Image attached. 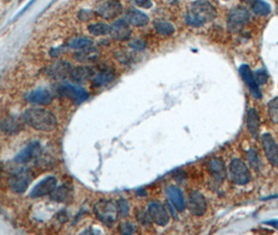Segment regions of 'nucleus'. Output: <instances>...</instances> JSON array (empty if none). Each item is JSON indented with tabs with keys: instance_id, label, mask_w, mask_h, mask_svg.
<instances>
[{
	"instance_id": "20e7f679",
	"label": "nucleus",
	"mask_w": 278,
	"mask_h": 235,
	"mask_svg": "<svg viewBox=\"0 0 278 235\" xmlns=\"http://www.w3.org/2000/svg\"><path fill=\"white\" fill-rule=\"evenodd\" d=\"M229 177L236 185H246L251 180V172L244 161L233 159L229 164Z\"/></svg>"
},
{
	"instance_id": "cd10ccee",
	"label": "nucleus",
	"mask_w": 278,
	"mask_h": 235,
	"mask_svg": "<svg viewBox=\"0 0 278 235\" xmlns=\"http://www.w3.org/2000/svg\"><path fill=\"white\" fill-rule=\"evenodd\" d=\"M93 45V41L91 39H89L87 37H76L72 40H70V42L68 43V46L72 48V50H85V48L91 47Z\"/></svg>"
},
{
	"instance_id": "4c0bfd02",
	"label": "nucleus",
	"mask_w": 278,
	"mask_h": 235,
	"mask_svg": "<svg viewBox=\"0 0 278 235\" xmlns=\"http://www.w3.org/2000/svg\"><path fill=\"white\" fill-rule=\"evenodd\" d=\"M130 46L135 50H142L145 47V43L141 40H134L130 43Z\"/></svg>"
},
{
	"instance_id": "72a5a7b5",
	"label": "nucleus",
	"mask_w": 278,
	"mask_h": 235,
	"mask_svg": "<svg viewBox=\"0 0 278 235\" xmlns=\"http://www.w3.org/2000/svg\"><path fill=\"white\" fill-rule=\"evenodd\" d=\"M248 159L252 167L254 168V169L259 170L261 168V160L259 159V156H257L256 151L254 150H250L248 151Z\"/></svg>"
},
{
	"instance_id": "dca6fc26",
	"label": "nucleus",
	"mask_w": 278,
	"mask_h": 235,
	"mask_svg": "<svg viewBox=\"0 0 278 235\" xmlns=\"http://www.w3.org/2000/svg\"><path fill=\"white\" fill-rule=\"evenodd\" d=\"M131 27L130 24L124 19L116 20V21L111 25L110 34L114 40L117 41H127L131 37Z\"/></svg>"
},
{
	"instance_id": "a19ab883",
	"label": "nucleus",
	"mask_w": 278,
	"mask_h": 235,
	"mask_svg": "<svg viewBox=\"0 0 278 235\" xmlns=\"http://www.w3.org/2000/svg\"><path fill=\"white\" fill-rule=\"evenodd\" d=\"M242 1H244V2H250V1H252V0H242Z\"/></svg>"
},
{
	"instance_id": "bb28decb",
	"label": "nucleus",
	"mask_w": 278,
	"mask_h": 235,
	"mask_svg": "<svg viewBox=\"0 0 278 235\" xmlns=\"http://www.w3.org/2000/svg\"><path fill=\"white\" fill-rule=\"evenodd\" d=\"M89 33L93 34L96 37H103L109 34L111 32V25L104 23V22H97V23H92L88 26Z\"/></svg>"
},
{
	"instance_id": "1a4fd4ad",
	"label": "nucleus",
	"mask_w": 278,
	"mask_h": 235,
	"mask_svg": "<svg viewBox=\"0 0 278 235\" xmlns=\"http://www.w3.org/2000/svg\"><path fill=\"white\" fill-rule=\"evenodd\" d=\"M148 212L152 223L158 226H166L170 222V214L165 207L158 202H151L148 206Z\"/></svg>"
},
{
	"instance_id": "412c9836",
	"label": "nucleus",
	"mask_w": 278,
	"mask_h": 235,
	"mask_svg": "<svg viewBox=\"0 0 278 235\" xmlns=\"http://www.w3.org/2000/svg\"><path fill=\"white\" fill-rule=\"evenodd\" d=\"M101 57V52L97 48H94L93 46L85 48V50H78L74 54L73 58L75 61L80 62L83 64H89V63H94V62L99 61Z\"/></svg>"
},
{
	"instance_id": "c9c22d12",
	"label": "nucleus",
	"mask_w": 278,
	"mask_h": 235,
	"mask_svg": "<svg viewBox=\"0 0 278 235\" xmlns=\"http://www.w3.org/2000/svg\"><path fill=\"white\" fill-rule=\"evenodd\" d=\"M254 78H255L257 84L263 85V84H266L268 81V74L266 73L265 70H257L254 74Z\"/></svg>"
},
{
	"instance_id": "f03ea898",
	"label": "nucleus",
	"mask_w": 278,
	"mask_h": 235,
	"mask_svg": "<svg viewBox=\"0 0 278 235\" xmlns=\"http://www.w3.org/2000/svg\"><path fill=\"white\" fill-rule=\"evenodd\" d=\"M217 17V10L208 0H197L194 1L185 15L187 24L193 27L203 26L211 22Z\"/></svg>"
},
{
	"instance_id": "9b49d317",
	"label": "nucleus",
	"mask_w": 278,
	"mask_h": 235,
	"mask_svg": "<svg viewBox=\"0 0 278 235\" xmlns=\"http://www.w3.org/2000/svg\"><path fill=\"white\" fill-rule=\"evenodd\" d=\"M73 66L66 61L54 62L47 68V74L54 80H65L71 74Z\"/></svg>"
},
{
	"instance_id": "c85d7f7f",
	"label": "nucleus",
	"mask_w": 278,
	"mask_h": 235,
	"mask_svg": "<svg viewBox=\"0 0 278 235\" xmlns=\"http://www.w3.org/2000/svg\"><path fill=\"white\" fill-rule=\"evenodd\" d=\"M252 11L255 15L267 16L271 12V6L263 0H254L252 3Z\"/></svg>"
},
{
	"instance_id": "b1692460",
	"label": "nucleus",
	"mask_w": 278,
	"mask_h": 235,
	"mask_svg": "<svg viewBox=\"0 0 278 235\" xmlns=\"http://www.w3.org/2000/svg\"><path fill=\"white\" fill-rule=\"evenodd\" d=\"M247 127L250 134H251L255 139H257L260 136L261 131V118L259 113H257L254 108L249 109L247 113Z\"/></svg>"
},
{
	"instance_id": "393cba45",
	"label": "nucleus",
	"mask_w": 278,
	"mask_h": 235,
	"mask_svg": "<svg viewBox=\"0 0 278 235\" xmlns=\"http://www.w3.org/2000/svg\"><path fill=\"white\" fill-rule=\"evenodd\" d=\"M0 130L5 134L15 135L22 130V124L15 117L9 116L0 121Z\"/></svg>"
},
{
	"instance_id": "4468645a",
	"label": "nucleus",
	"mask_w": 278,
	"mask_h": 235,
	"mask_svg": "<svg viewBox=\"0 0 278 235\" xmlns=\"http://www.w3.org/2000/svg\"><path fill=\"white\" fill-rule=\"evenodd\" d=\"M58 185V180L54 177H47L39 182L32 190L31 196L33 198H41L51 196V193L55 189Z\"/></svg>"
},
{
	"instance_id": "ddd939ff",
	"label": "nucleus",
	"mask_w": 278,
	"mask_h": 235,
	"mask_svg": "<svg viewBox=\"0 0 278 235\" xmlns=\"http://www.w3.org/2000/svg\"><path fill=\"white\" fill-rule=\"evenodd\" d=\"M208 171H209L210 176L212 177V180L217 185H221L223 183L227 176V170L224 161L220 158H213L208 162Z\"/></svg>"
},
{
	"instance_id": "7ed1b4c3",
	"label": "nucleus",
	"mask_w": 278,
	"mask_h": 235,
	"mask_svg": "<svg viewBox=\"0 0 278 235\" xmlns=\"http://www.w3.org/2000/svg\"><path fill=\"white\" fill-rule=\"evenodd\" d=\"M93 212L96 218L109 228L115 225L120 217L117 204L111 200H100L99 202H96L93 207Z\"/></svg>"
},
{
	"instance_id": "2f4dec72",
	"label": "nucleus",
	"mask_w": 278,
	"mask_h": 235,
	"mask_svg": "<svg viewBox=\"0 0 278 235\" xmlns=\"http://www.w3.org/2000/svg\"><path fill=\"white\" fill-rule=\"evenodd\" d=\"M136 218L139 224L142 226H149L152 223V219L150 218V214L148 211H144L142 209H138L136 211Z\"/></svg>"
},
{
	"instance_id": "0eeeda50",
	"label": "nucleus",
	"mask_w": 278,
	"mask_h": 235,
	"mask_svg": "<svg viewBox=\"0 0 278 235\" xmlns=\"http://www.w3.org/2000/svg\"><path fill=\"white\" fill-rule=\"evenodd\" d=\"M58 90L62 95L66 96V98L70 99L75 102H83L89 98V93L84 88L69 84V83H63V84H61Z\"/></svg>"
},
{
	"instance_id": "39448f33",
	"label": "nucleus",
	"mask_w": 278,
	"mask_h": 235,
	"mask_svg": "<svg viewBox=\"0 0 278 235\" xmlns=\"http://www.w3.org/2000/svg\"><path fill=\"white\" fill-rule=\"evenodd\" d=\"M250 14L245 6H235L228 14L227 25L231 32L241 31L249 21Z\"/></svg>"
},
{
	"instance_id": "7c9ffc66",
	"label": "nucleus",
	"mask_w": 278,
	"mask_h": 235,
	"mask_svg": "<svg viewBox=\"0 0 278 235\" xmlns=\"http://www.w3.org/2000/svg\"><path fill=\"white\" fill-rule=\"evenodd\" d=\"M268 111L271 120L275 123H278V98L273 99L269 102Z\"/></svg>"
},
{
	"instance_id": "e433bc0d",
	"label": "nucleus",
	"mask_w": 278,
	"mask_h": 235,
	"mask_svg": "<svg viewBox=\"0 0 278 235\" xmlns=\"http://www.w3.org/2000/svg\"><path fill=\"white\" fill-rule=\"evenodd\" d=\"M132 1L141 9H150L153 5L152 0H132Z\"/></svg>"
},
{
	"instance_id": "a878e982",
	"label": "nucleus",
	"mask_w": 278,
	"mask_h": 235,
	"mask_svg": "<svg viewBox=\"0 0 278 235\" xmlns=\"http://www.w3.org/2000/svg\"><path fill=\"white\" fill-rule=\"evenodd\" d=\"M52 200L59 203H64L71 198V191L66 185H62L60 187H55V189L51 193Z\"/></svg>"
},
{
	"instance_id": "5701e85b",
	"label": "nucleus",
	"mask_w": 278,
	"mask_h": 235,
	"mask_svg": "<svg viewBox=\"0 0 278 235\" xmlns=\"http://www.w3.org/2000/svg\"><path fill=\"white\" fill-rule=\"evenodd\" d=\"M115 79V72L111 68H103L99 72H94L93 78L91 79L93 85L96 87H102L110 84Z\"/></svg>"
},
{
	"instance_id": "f8f14e48",
	"label": "nucleus",
	"mask_w": 278,
	"mask_h": 235,
	"mask_svg": "<svg viewBox=\"0 0 278 235\" xmlns=\"http://www.w3.org/2000/svg\"><path fill=\"white\" fill-rule=\"evenodd\" d=\"M32 181V174L27 170H21L14 175L10 180V187L13 192L22 193L24 192Z\"/></svg>"
},
{
	"instance_id": "f3484780",
	"label": "nucleus",
	"mask_w": 278,
	"mask_h": 235,
	"mask_svg": "<svg viewBox=\"0 0 278 235\" xmlns=\"http://www.w3.org/2000/svg\"><path fill=\"white\" fill-rule=\"evenodd\" d=\"M40 151L41 144L39 141H32L15 157V162L18 164H25L32 161L34 158H36L40 154Z\"/></svg>"
},
{
	"instance_id": "aec40b11",
	"label": "nucleus",
	"mask_w": 278,
	"mask_h": 235,
	"mask_svg": "<svg viewBox=\"0 0 278 235\" xmlns=\"http://www.w3.org/2000/svg\"><path fill=\"white\" fill-rule=\"evenodd\" d=\"M124 20L132 25L136 27H141L148 25L150 22V19L148 15H145L144 13L141 11L136 10V9H130L124 14Z\"/></svg>"
},
{
	"instance_id": "6ab92c4d",
	"label": "nucleus",
	"mask_w": 278,
	"mask_h": 235,
	"mask_svg": "<svg viewBox=\"0 0 278 235\" xmlns=\"http://www.w3.org/2000/svg\"><path fill=\"white\" fill-rule=\"evenodd\" d=\"M166 197H168L171 204L175 207L177 211H183L185 209V199L182 190L180 189L178 186L172 185L169 186L165 190Z\"/></svg>"
},
{
	"instance_id": "9d476101",
	"label": "nucleus",
	"mask_w": 278,
	"mask_h": 235,
	"mask_svg": "<svg viewBox=\"0 0 278 235\" xmlns=\"http://www.w3.org/2000/svg\"><path fill=\"white\" fill-rule=\"evenodd\" d=\"M261 142L268 161L274 168H278V146L273 136L269 133L263 134L261 137Z\"/></svg>"
},
{
	"instance_id": "423d86ee",
	"label": "nucleus",
	"mask_w": 278,
	"mask_h": 235,
	"mask_svg": "<svg viewBox=\"0 0 278 235\" xmlns=\"http://www.w3.org/2000/svg\"><path fill=\"white\" fill-rule=\"evenodd\" d=\"M122 10V4L120 2V0H103V1L97 3L95 8L97 15L106 20H111L121 16Z\"/></svg>"
},
{
	"instance_id": "c756f323",
	"label": "nucleus",
	"mask_w": 278,
	"mask_h": 235,
	"mask_svg": "<svg viewBox=\"0 0 278 235\" xmlns=\"http://www.w3.org/2000/svg\"><path fill=\"white\" fill-rule=\"evenodd\" d=\"M154 26L156 32L162 34V36H171V34L175 33V27L168 21H161V20H159V21H156L154 23Z\"/></svg>"
},
{
	"instance_id": "4be33fe9",
	"label": "nucleus",
	"mask_w": 278,
	"mask_h": 235,
	"mask_svg": "<svg viewBox=\"0 0 278 235\" xmlns=\"http://www.w3.org/2000/svg\"><path fill=\"white\" fill-rule=\"evenodd\" d=\"M94 75L93 68L89 66H78L73 67L70 78L72 82L76 84H84L87 81L91 80Z\"/></svg>"
},
{
	"instance_id": "473e14b6",
	"label": "nucleus",
	"mask_w": 278,
	"mask_h": 235,
	"mask_svg": "<svg viewBox=\"0 0 278 235\" xmlns=\"http://www.w3.org/2000/svg\"><path fill=\"white\" fill-rule=\"evenodd\" d=\"M116 204L118 207V211H120V216L122 218H126L129 214V211H130L129 203L126 201V200L122 199V200H118Z\"/></svg>"
},
{
	"instance_id": "6e6552de",
	"label": "nucleus",
	"mask_w": 278,
	"mask_h": 235,
	"mask_svg": "<svg viewBox=\"0 0 278 235\" xmlns=\"http://www.w3.org/2000/svg\"><path fill=\"white\" fill-rule=\"evenodd\" d=\"M187 208H189L192 216H203L207 210V202L205 197L200 191H191L189 197V202H187Z\"/></svg>"
},
{
	"instance_id": "58836bf2",
	"label": "nucleus",
	"mask_w": 278,
	"mask_h": 235,
	"mask_svg": "<svg viewBox=\"0 0 278 235\" xmlns=\"http://www.w3.org/2000/svg\"><path fill=\"white\" fill-rule=\"evenodd\" d=\"M79 16H80V19L83 20V21H88V20L92 19L91 13H90L89 11H83V12H81V14H80Z\"/></svg>"
},
{
	"instance_id": "ea45409f",
	"label": "nucleus",
	"mask_w": 278,
	"mask_h": 235,
	"mask_svg": "<svg viewBox=\"0 0 278 235\" xmlns=\"http://www.w3.org/2000/svg\"><path fill=\"white\" fill-rule=\"evenodd\" d=\"M268 224L273 225L275 228H277L278 229V220H272V222H268Z\"/></svg>"
},
{
	"instance_id": "2eb2a0df",
	"label": "nucleus",
	"mask_w": 278,
	"mask_h": 235,
	"mask_svg": "<svg viewBox=\"0 0 278 235\" xmlns=\"http://www.w3.org/2000/svg\"><path fill=\"white\" fill-rule=\"evenodd\" d=\"M240 74L243 79V81L245 82V84L249 88L250 92L254 96L255 99H261V92L260 90V85L257 84L254 74L252 72L251 69L248 65H243L240 68Z\"/></svg>"
},
{
	"instance_id": "f257e3e1",
	"label": "nucleus",
	"mask_w": 278,
	"mask_h": 235,
	"mask_svg": "<svg viewBox=\"0 0 278 235\" xmlns=\"http://www.w3.org/2000/svg\"><path fill=\"white\" fill-rule=\"evenodd\" d=\"M23 121L40 132H52L58 127V119L50 110L30 108L23 113Z\"/></svg>"
},
{
	"instance_id": "a211bd4d",
	"label": "nucleus",
	"mask_w": 278,
	"mask_h": 235,
	"mask_svg": "<svg viewBox=\"0 0 278 235\" xmlns=\"http://www.w3.org/2000/svg\"><path fill=\"white\" fill-rule=\"evenodd\" d=\"M26 100L31 103H35V105L47 106L52 102L53 95L50 90L38 89V90H34V91L27 94Z\"/></svg>"
},
{
	"instance_id": "f704fd0d",
	"label": "nucleus",
	"mask_w": 278,
	"mask_h": 235,
	"mask_svg": "<svg viewBox=\"0 0 278 235\" xmlns=\"http://www.w3.org/2000/svg\"><path fill=\"white\" fill-rule=\"evenodd\" d=\"M135 231L136 228L131 222H122L120 225V232L122 234H133Z\"/></svg>"
}]
</instances>
